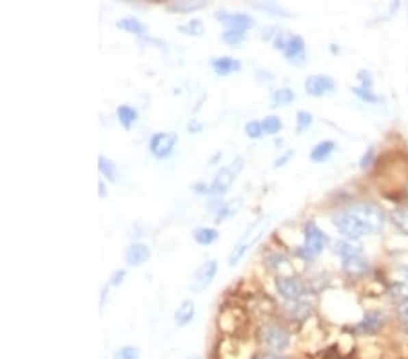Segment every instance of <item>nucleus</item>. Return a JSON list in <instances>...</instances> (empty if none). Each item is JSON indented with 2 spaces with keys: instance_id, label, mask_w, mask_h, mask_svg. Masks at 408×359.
I'll list each match as a JSON object with an SVG mask.
<instances>
[{
  "instance_id": "f257e3e1",
  "label": "nucleus",
  "mask_w": 408,
  "mask_h": 359,
  "mask_svg": "<svg viewBox=\"0 0 408 359\" xmlns=\"http://www.w3.org/2000/svg\"><path fill=\"white\" fill-rule=\"evenodd\" d=\"M332 224L346 239H359L363 236L377 235L385 227V213L372 202L348 205L332 216Z\"/></svg>"
},
{
  "instance_id": "f03ea898",
  "label": "nucleus",
  "mask_w": 408,
  "mask_h": 359,
  "mask_svg": "<svg viewBox=\"0 0 408 359\" xmlns=\"http://www.w3.org/2000/svg\"><path fill=\"white\" fill-rule=\"evenodd\" d=\"M270 218H272V216H269V214H267V216H262V218L256 220V222L243 232L242 238L236 241V245H234L233 250H231V254H229V267L238 265L240 261L243 260V256L247 254L248 250L253 249L254 245L264 238L265 232L269 230L270 224H272V220Z\"/></svg>"
},
{
  "instance_id": "7ed1b4c3",
  "label": "nucleus",
  "mask_w": 408,
  "mask_h": 359,
  "mask_svg": "<svg viewBox=\"0 0 408 359\" xmlns=\"http://www.w3.org/2000/svg\"><path fill=\"white\" fill-rule=\"evenodd\" d=\"M327 243H329V236L325 235V230H321L318 224L310 220L303 227V243L298 247V256L307 261L314 260L325 250Z\"/></svg>"
},
{
  "instance_id": "20e7f679",
  "label": "nucleus",
  "mask_w": 408,
  "mask_h": 359,
  "mask_svg": "<svg viewBox=\"0 0 408 359\" xmlns=\"http://www.w3.org/2000/svg\"><path fill=\"white\" fill-rule=\"evenodd\" d=\"M259 343L274 352H283L289 349L290 332L279 323H265L258 330Z\"/></svg>"
},
{
  "instance_id": "39448f33",
  "label": "nucleus",
  "mask_w": 408,
  "mask_h": 359,
  "mask_svg": "<svg viewBox=\"0 0 408 359\" xmlns=\"http://www.w3.org/2000/svg\"><path fill=\"white\" fill-rule=\"evenodd\" d=\"M243 165H245V161H243L242 157H238L234 158L231 163L222 167V169L216 172V176H214L211 185H209V193L216 194V196H222L223 193H227L229 189H231V185L236 182V178L240 176Z\"/></svg>"
},
{
  "instance_id": "423d86ee",
  "label": "nucleus",
  "mask_w": 408,
  "mask_h": 359,
  "mask_svg": "<svg viewBox=\"0 0 408 359\" xmlns=\"http://www.w3.org/2000/svg\"><path fill=\"white\" fill-rule=\"evenodd\" d=\"M178 133L175 131H162V133H155L149 140V151L151 155L158 160H166L173 155L176 144H178Z\"/></svg>"
},
{
  "instance_id": "0eeeda50",
  "label": "nucleus",
  "mask_w": 408,
  "mask_h": 359,
  "mask_svg": "<svg viewBox=\"0 0 408 359\" xmlns=\"http://www.w3.org/2000/svg\"><path fill=\"white\" fill-rule=\"evenodd\" d=\"M218 272V261L216 260H209L205 263L198 267L196 272L192 274L191 280H189V289L192 292H203L207 287L212 285V281L216 278Z\"/></svg>"
},
{
  "instance_id": "6e6552de",
  "label": "nucleus",
  "mask_w": 408,
  "mask_h": 359,
  "mask_svg": "<svg viewBox=\"0 0 408 359\" xmlns=\"http://www.w3.org/2000/svg\"><path fill=\"white\" fill-rule=\"evenodd\" d=\"M276 291L287 300V302H300L301 297L307 294L305 285L298 278L281 276L276 278Z\"/></svg>"
},
{
  "instance_id": "1a4fd4ad",
  "label": "nucleus",
  "mask_w": 408,
  "mask_h": 359,
  "mask_svg": "<svg viewBox=\"0 0 408 359\" xmlns=\"http://www.w3.org/2000/svg\"><path fill=\"white\" fill-rule=\"evenodd\" d=\"M305 91L310 96H329L336 91V80L329 75H310L305 80Z\"/></svg>"
},
{
  "instance_id": "9d476101",
  "label": "nucleus",
  "mask_w": 408,
  "mask_h": 359,
  "mask_svg": "<svg viewBox=\"0 0 408 359\" xmlns=\"http://www.w3.org/2000/svg\"><path fill=\"white\" fill-rule=\"evenodd\" d=\"M218 22H222L227 26V29H242V31H247L248 27L254 26V18L248 16L247 13H233V11H216L214 13Z\"/></svg>"
},
{
  "instance_id": "9b49d317",
  "label": "nucleus",
  "mask_w": 408,
  "mask_h": 359,
  "mask_svg": "<svg viewBox=\"0 0 408 359\" xmlns=\"http://www.w3.org/2000/svg\"><path fill=\"white\" fill-rule=\"evenodd\" d=\"M283 57L294 66H303L305 64L307 53H305V40L300 35H289L287 44L283 47Z\"/></svg>"
},
{
  "instance_id": "f8f14e48",
  "label": "nucleus",
  "mask_w": 408,
  "mask_h": 359,
  "mask_svg": "<svg viewBox=\"0 0 408 359\" xmlns=\"http://www.w3.org/2000/svg\"><path fill=\"white\" fill-rule=\"evenodd\" d=\"M383 325H385V314L379 313V310H370L354 327V332L361 334V336H370V334H376Z\"/></svg>"
},
{
  "instance_id": "ddd939ff",
  "label": "nucleus",
  "mask_w": 408,
  "mask_h": 359,
  "mask_svg": "<svg viewBox=\"0 0 408 359\" xmlns=\"http://www.w3.org/2000/svg\"><path fill=\"white\" fill-rule=\"evenodd\" d=\"M151 258V249L145 243H131L125 250V261H127V265L131 267H138L144 265L145 261Z\"/></svg>"
},
{
  "instance_id": "4468645a",
  "label": "nucleus",
  "mask_w": 408,
  "mask_h": 359,
  "mask_svg": "<svg viewBox=\"0 0 408 359\" xmlns=\"http://www.w3.org/2000/svg\"><path fill=\"white\" fill-rule=\"evenodd\" d=\"M343 261V271L350 278H361L368 272V260L365 256H356V258H348Z\"/></svg>"
},
{
  "instance_id": "2eb2a0df",
  "label": "nucleus",
  "mask_w": 408,
  "mask_h": 359,
  "mask_svg": "<svg viewBox=\"0 0 408 359\" xmlns=\"http://www.w3.org/2000/svg\"><path fill=\"white\" fill-rule=\"evenodd\" d=\"M211 66H212V69H214L218 75H222V77H227V75L236 73V71H240V69H242V64H240V60H236V58H233V57L214 58Z\"/></svg>"
},
{
  "instance_id": "dca6fc26",
  "label": "nucleus",
  "mask_w": 408,
  "mask_h": 359,
  "mask_svg": "<svg viewBox=\"0 0 408 359\" xmlns=\"http://www.w3.org/2000/svg\"><path fill=\"white\" fill-rule=\"evenodd\" d=\"M194 316H196V305L191 300H183L178 310L175 313V321L178 327H186L194 319Z\"/></svg>"
},
{
  "instance_id": "f3484780",
  "label": "nucleus",
  "mask_w": 408,
  "mask_h": 359,
  "mask_svg": "<svg viewBox=\"0 0 408 359\" xmlns=\"http://www.w3.org/2000/svg\"><path fill=\"white\" fill-rule=\"evenodd\" d=\"M334 151H336V142L323 140L312 147V151H310V160L314 161V163H321V161L329 160Z\"/></svg>"
},
{
  "instance_id": "a211bd4d",
  "label": "nucleus",
  "mask_w": 408,
  "mask_h": 359,
  "mask_svg": "<svg viewBox=\"0 0 408 359\" xmlns=\"http://www.w3.org/2000/svg\"><path fill=\"white\" fill-rule=\"evenodd\" d=\"M336 254H340L341 260H348V258H356V256H363L361 245L354 243L352 239H340L334 245Z\"/></svg>"
},
{
  "instance_id": "6ab92c4d",
  "label": "nucleus",
  "mask_w": 408,
  "mask_h": 359,
  "mask_svg": "<svg viewBox=\"0 0 408 359\" xmlns=\"http://www.w3.org/2000/svg\"><path fill=\"white\" fill-rule=\"evenodd\" d=\"M116 27L125 33H131V35H138V37H144L145 31H147L144 22L138 21L136 16H125V18L116 22Z\"/></svg>"
},
{
  "instance_id": "aec40b11",
  "label": "nucleus",
  "mask_w": 408,
  "mask_h": 359,
  "mask_svg": "<svg viewBox=\"0 0 408 359\" xmlns=\"http://www.w3.org/2000/svg\"><path fill=\"white\" fill-rule=\"evenodd\" d=\"M116 116H118L120 125H122L124 129H131V127L136 124V120H138V111H136L135 107H131V105L124 104L116 109Z\"/></svg>"
},
{
  "instance_id": "412c9836",
  "label": "nucleus",
  "mask_w": 408,
  "mask_h": 359,
  "mask_svg": "<svg viewBox=\"0 0 408 359\" xmlns=\"http://www.w3.org/2000/svg\"><path fill=\"white\" fill-rule=\"evenodd\" d=\"M218 230L212 227H198L192 230V238L196 239V243L200 245H212L218 239Z\"/></svg>"
},
{
  "instance_id": "4be33fe9",
  "label": "nucleus",
  "mask_w": 408,
  "mask_h": 359,
  "mask_svg": "<svg viewBox=\"0 0 408 359\" xmlns=\"http://www.w3.org/2000/svg\"><path fill=\"white\" fill-rule=\"evenodd\" d=\"M178 31L183 33V35H189V37H202L203 31H205V26H203V22L200 18H191V21L180 24Z\"/></svg>"
},
{
  "instance_id": "5701e85b",
  "label": "nucleus",
  "mask_w": 408,
  "mask_h": 359,
  "mask_svg": "<svg viewBox=\"0 0 408 359\" xmlns=\"http://www.w3.org/2000/svg\"><path fill=\"white\" fill-rule=\"evenodd\" d=\"M99 169L102 172V176H105L109 182H116L118 180V167L114 161H111L109 158H105L103 155L99 157Z\"/></svg>"
},
{
  "instance_id": "b1692460",
  "label": "nucleus",
  "mask_w": 408,
  "mask_h": 359,
  "mask_svg": "<svg viewBox=\"0 0 408 359\" xmlns=\"http://www.w3.org/2000/svg\"><path fill=\"white\" fill-rule=\"evenodd\" d=\"M205 2L203 0H178L169 5L170 11H178V13H192V11L202 10Z\"/></svg>"
},
{
  "instance_id": "393cba45",
  "label": "nucleus",
  "mask_w": 408,
  "mask_h": 359,
  "mask_svg": "<svg viewBox=\"0 0 408 359\" xmlns=\"http://www.w3.org/2000/svg\"><path fill=\"white\" fill-rule=\"evenodd\" d=\"M296 100V93L290 88H279L272 93V102L278 107H285V105L292 104Z\"/></svg>"
},
{
  "instance_id": "a878e982",
  "label": "nucleus",
  "mask_w": 408,
  "mask_h": 359,
  "mask_svg": "<svg viewBox=\"0 0 408 359\" xmlns=\"http://www.w3.org/2000/svg\"><path fill=\"white\" fill-rule=\"evenodd\" d=\"M352 93L356 94L357 98H361L363 102H367V104H379L383 100L379 94L374 93V89H365L359 88V85H354V88H352Z\"/></svg>"
},
{
  "instance_id": "bb28decb",
  "label": "nucleus",
  "mask_w": 408,
  "mask_h": 359,
  "mask_svg": "<svg viewBox=\"0 0 408 359\" xmlns=\"http://www.w3.org/2000/svg\"><path fill=\"white\" fill-rule=\"evenodd\" d=\"M390 220L392 224L401 229L405 235H408V209H396L390 213Z\"/></svg>"
},
{
  "instance_id": "cd10ccee",
  "label": "nucleus",
  "mask_w": 408,
  "mask_h": 359,
  "mask_svg": "<svg viewBox=\"0 0 408 359\" xmlns=\"http://www.w3.org/2000/svg\"><path fill=\"white\" fill-rule=\"evenodd\" d=\"M245 38H247V33L242 29H225L222 33V40L229 46H240Z\"/></svg>"
},
{
  "instance_id": "c85d7f7f",
  "label": "nucleus",
  "mask_w": 408,
  "mask_h": 359,
  "mask_svg": "<svg viewBox=\"0 0 408 359\" xmlns=\"http://www.w3.org/2000/svg\"><path fill=\"white\" fill-rule=\"evenodd\" d=\"M262 125H264L265 135H278L279 131L283 129V122L278 116H265L262 120Z\"/></svg>"
},
{
  "instance_id": "c756f323",
  "label": "nucleus",
  "mask_w": 408,
  "mask_h": 359,
  "mask_svg": "<svg viewBox=\"0 0 408 359\" xmlns=\"http://www.w3.org/2000/svg\"><path fill=\"white\" fill-rule=\"evenodd\" d=\"M312 122H314V116L310 115L309 111H298V115H296V133L298 135L305 133L312 125Z\"/></svg>"
},
{
  "instance_id": "7c9ffc66",
  "label": "nucleus",
  "mask_w": 408,
  "mask_h": 359,
  "mask_svg": "<svg viewBox=\"0 0 408 359\" xmlns=\"http://www.w3.org/2000/svg\"><path fill=\"white\" fill-rule=\"evenodd\" d=\"M390 296L396 300L398 303H407L408 302V285L407 283H396L390 287Z\"/></svg>"
},
{
  "instance_id": "2f4dec72",
  "label": "nucleus",
  "mask_w": 408,
  "mask_h": 359,
  "mask_svg": "<svg viewBox=\"0 0 408 359\" xmlns=\"http://www.w3.org/2000/svg\"><path fill=\"white\" fill-rule=\"evenodd\" d=\"M254 8H256V10L265 11V13H270V15H283V16L289 15V13H287V10H285L283 5L276 4V2H265V4H254Z\"/></svg>"
},
{
  "instance_id": "473e14b6",
  "label": "nucleus",
  "mask_w": 408,
  "mask_h": 359,
  "mask_svg": "<svg viewBox=\"0 0 408 359\" xmlns=\"http://www.w3.org/2000/svg\"><path fill=\"white\" fill-rule=\"evenodd\" d=\"M245 135L248 136V138H262L264 136V125H262V122H258V120H251V122H247L245 124Z\"/></svg>"
},
{
  "instance_id": "72a5a7b5",
  "label": "nucleus",
  "mask_w": 408,
  "mask_h": 359,
  "mask_svg": "<svg viewBox=\"0 0 408 359\" xmlns=\"http://www.w3.org/2000/svg\"><path fill=\"white\" fill-rule=\"evenodd\" d=\"M114 359H140V352L136 347H122L114 352Z\"/></svg>"
},
{
  "instance_id": "f704fd0d",
  "label": "nucleus",
  "mask_w": 408,
  "mask_h": 359,
  "mask_svg": "<svg viewBox=\"0 0 408 359\" xmlns=\"http://www.w3.org/2000/svg\"><path fill=\"white\" fill-rule=\"evenodd\" d=\"M374 160H376V147L372 146V147H368L367 151L361 155V158H359V167L365 171V169H368V167L372 165Z\"/></svg>"
},
{
  "instance_id": "c9c22d12",
  "label": "nucleus",
  "mask_w": 408,
  "mask_h": 359,
  "mask_svg": "<svg viewBox=\"0 0 408 359\" xmlns=\"http://www.w3.org/2000/svg\"><path fill=\"white\" fill-rule=\"evenodd\" d=\"M357 80H359V88L365 89H374V79L370 71H359L357 73Z\"/></svg>"
},
{
  "instance_id": "e433bc0d",
  "label": "nucleus",
  "mask_w": 408,
  "mask_h": 359,
  "mask_svg": "<svg viewBox=\"0 0 408 359\" xmlns=\"http://www.w3.org/2000/svg\"><path fill=\"white\" fill-rule=\"evenodd\" d=\"M125 274H127V271H125V269H118V271H114L113 274H111V278H109L107 285L109 287H120L122 285V281H124Z\"/></svg>"
},
{
  "instance_id": "4c0bfd02",
  "label": "nucleus",
  "mask_w": 408,
  "mask_h": 359,
  "mask_svg": "<svg viewBox=\"0 0 408 359\" xmlns=\"http://www.w3.org/2000/svg\"><path fill=\"white\" fill-rule=\"evenodd\" d=\"M292 157H294V151H292V149H290V151L285 152L283 157H279L278 160L274 161V167H281V165H285V163H287V161H289Z\"/></svg>"
},
{
  "instance_id": "58836bf2",
  "label": "nucleus",
  "mask_w": 408,
  "mask_h": 359,
  "mask_svg": "<svg viewBox=\"0 0 408 359\" xmlns=\"http://www.w3.org/2000/svg\"><path fill=\"white\" fill-rule=\"evenodd\" d=\"M399 319H401V321L408 327V302L403 303V305L399 307Z\"/></svg>"
},
{
  "instance_id": "ea45409f",
  "label": "nucleus",
  "mask_w": 408,
  "mask_h": 359,
  "mask_svg": "<svg viewBox=\"0 0 408 359\" xmlns=\"http://www.w3.org/2000/svg\"><path fill=\"white\" fill-rule=\"evenodd\" d=\"M202 127L203 125L198 124L196 120H192L191 124H189V131H191V133H200V131H202Z\"/></svg>"
},
{
  "instance_id": "a19ab883",
  "label": "nucleus",
  "mask_w": 408,
  "mask_h": 359,
  "mask_svg": "<svg viewBox=\"0 0 408 359\" xmlns=\"http://www.w3.org/2000/svg\"><path fill=\"white\" fill-rule=\"evenodd\" d=\"M256 359H287V358H283V356H278V354H264V356H258Z\"/></svg>"
},
{
  "instance_id": "79ce46f5",
  "label": "nucleus",
  "mask_w": 408,
  "mask_h": 359,
  "mask_svg": "<svg viewBox=\"0 0 408 359\" xmlns=\"http://www.w3.org/2000/svg\"><path fill=\"white\" fill-rule=\"evenodd\" d=\"M99 187H100V196H105V191H103V180H100L99 182Z\"/></svg>"
},
{
  "instance_id": "37998d69",
  "label": "nucleus",
  "mask_w": 408,
  "mask_h": 359,
  "mask_svg": "<svg viewBox=\"0 0 408 359\" xmlns=\"http://www.w3.org/2000/svg\"><path fill=\"white\" fill-rule=\"evenodd\" d=\"M403 278L408 281V265L403 267Z\"/></svg>"
},
{
  "instance_id": "c03bdc74",
  "label": "nucleus",
  "mask_w": 408,
  "mask_h": 359,
  "mask_svg": "<svg viewBox=\"0 0 408 359\" xmlns=\"http://www.w3.org/2000/svg\"><path fill=\"white\" fill-rule=\"evenodd\" d=\"M189 359H198V358H189Z\"/></svg>"
}]
</instances>
